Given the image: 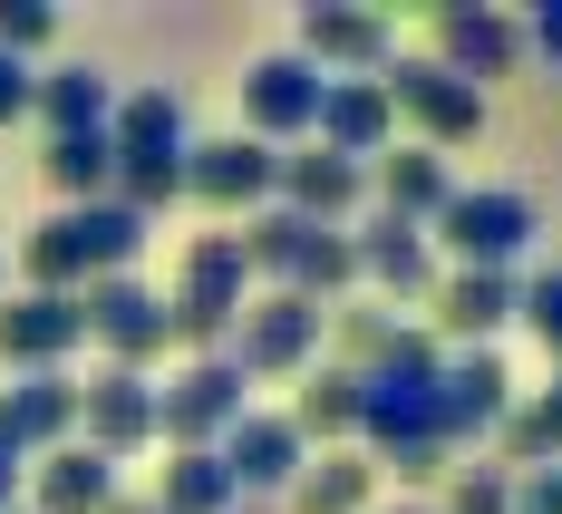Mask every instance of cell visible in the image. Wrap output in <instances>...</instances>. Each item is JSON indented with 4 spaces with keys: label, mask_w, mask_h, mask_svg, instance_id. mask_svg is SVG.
Instances as JSON below:
<instances>
[{
    "label": "cell",
    "mask_w": 562,
    "mask_h": 514,
    "mask_svg": "<svg viewBox=\"0 0 562 514\" xmlns=\"http://www.w3.org/2000/svg\"><path fill=\"white\" fill-rule=\"evenodd\" d=\"M437 369H447V349H437V331H397V349L359 379V447H369V466L379 476H397V485H427V476H447V407H437Z\"/></svg>",
    "instance_id": "cell-1"
},
{
    "label": "cell",
    "mask_w": 562,
    "mask_h": 514,
    "mask_svg": "<svg viewBox=\"0 0 562 514\" xmlns=\"http://www.w3.org/2000/svg\"><path fill=\"white\" fill-rule=\"evenodd\" d=\"M136 253H146V214H126L108 194V204H58L49 224H30L20 272H30V291H88V282H116Z\"/></svg>",
    "instance_id": "cell-2"
},
{
    "label": "cell",
    "mask_w": 562,
    "mask_h": 514,
    "mask_svg": "<svg viewBox=\"0 0 562 514\" xmlns=\"http://www.w3.org/2000/svg\"><path fill=\"white\" fill-rule=\"evenodd\" d=\"M175 340L194 359H224L233 321L252 311V262H243V233H194L184 243V272H175Z\"/></svg>",
    "instance_id": "cell-3"
},
{
    "label": "cell",
    "mask_w": 562,
    "mask_h": 514,
    "mask_svg": "<svg viewBox=\"0 0 562 514\" xmlns=\"http://www.w3.org/2000/svg\"><path fill=\"white\" fill-rule=\"evenodd\" d=\"M533 194H514V185H456L447 214L427 224V243H447L456 272H514V253L533 243Z\"/></svg>",
    "instance_id": "cell-4"
},
{
    "label": "cell",
    "mask_w": 562,
    "mask_h": 514,
    "mask_svg": "<svg viewBox=\"0 0 562 514\" xmlns=\"http://www.w3.org/2000/svg\"><path fill=\"white\" fill-rule=\"evenodd\" d=\"M321 331H330V311L321 301H301V291H262L243 321H233L224 359L243 379H291V369H311L321 359Z\"/></svg>",
    "instance_id": "cell-5"
},
{
    "label": "cell",
    "mask_w": 562,
    "mask_h": 514,
    "mask_svg": "<svg viewBox=\"0 0 562 514\" xmlns=\"http://www.w3.org/2000/svg\"><path fill=\"white\" fill-rule=\"evenodd\" d=\"M379 88H389V108L417 126V146H465V136H485V88H465L437 58H389Z\"/></svg>",
    "instance_id": "cell-6"
},
{
    "label": "cell",
    "mask_w": 562,
    "mask_h": 514,
    "mask_svg": "<svg viewBox=\"0 0 562 514\" xmlns=\"http://www.w3.org/2000/svg\"><path fill=\"white\" fill-rule=\"evenodd\" d=\"M243 407L252 399H243V369H233V359H184L166 389H156V437H166L175 457H184V447H224Z\"/></svg>",
    "instance_id": "cell-7"
},
{
    "label": "cell",
    "mask_w": 562,
    "mask_h": 514,
    "mask_svg": "<svg viewBox=\"0 0 562 514\" xmlns=\"http://www.w3.org/2000/svg\"><path fill=\"white\" fill-rule=\"evenodd\" d=\"M78 311H88V340L108 349V369H146V359H166V340H175L166 291H146L136 272L88 282V291H78Z\"/></svg>",
    "instance_id": "cell-8"
},
{
    "label": "cell",
    "mask_w": 562,
    "mask_h": 514,
    "mask_svg": "<svg viewBox=\"0 0 562 514\" xmlns=\"http://www.w3.org/2000/svg\"><path fill=\"white\" fill-rule=\"evenodd\" d=\"M184 194L214 204V214H262L281 194V146H262V136H204V146H184Z\"/></svg>",
    "instance_id": "cell-9"
},
{
    "label": "cell",
    "mask_w": 562,
    "mask_h": 514,
    "mask_svg": "<svg viewBox=\"0 0 562 514\" xmlns=\"http://www.w3.org/2000/svg\"><path fill=\"white\" fill-rule=\"evenodd\" d=\"M321 68L301 49H272L243 68V136H262V146H291V136H311L321 126Z\"/></svg>",
    "instance_id": "cell-10"
},
{
    "label": "cell",
    "mask_w": 562,
    "mask_h": 514,
    "mask_svg": "<svg viewBox=\"0 0 562 514\" xmlns=\"http://www.w3.org/2000/svg\"><path fill=\"white\" fill-rule=\"evenodd\" d=\"M214 457H224V476L243 485V505H281V495L301 485L311 447H301V427H291L281 407H243V417H233V437L214 447Z\"/></svg>",
    "instance_id": "cell-11"
},
{
    "label": "cell",
    "mask_w": 562,
    "mask_h": 514,
    "mask_svg": "<svg viewBox=\"0 0 562 514\" xmlns=\"http://www.w3.org/2000/svg\"><path fill=\"white\" fill-rule=\"evenodd\" d=\"M78 447H98L108 466H126L136 447H156V379H146V369H98V379H78Z\"/></svg>",
    "instance_id": "cell-12"
},
{
    "label": "cell",
    "mask_w": 562,
    "mask_h": 514,
    "mask_svg": "<svg viewBox=\"0 0 562 514\" xmlns=\"http://www.w3.org/2000/svg\"><path fill=\"white\" fill-rule=\"evenodd\" d=\"M88 340V311L78 291H10L0 301V369L40 379V369H68V349Z\"/></svg>",
    "instance_id": "cell-13"
},
{
    "label": "cell",
    "mask_w": 562,
    "mask_h": 514,
    "mask_svg": "<svg viewBox=\"0 0 562 514\" xmlns=\"http://www.w3.org/2000/svg\"><path fill=\"white\" fill-rule=\"evenodd\" d=\"M301 58H311L321 78H379L397 58V30L379 10H359V0H311V10H301Z\"/></svg>",
    "instance_id": "cell-14"
},
{
    "label": "cell",
    "mask_w": 562,
    "mask_h": 514,
    "mask_svg": "<svg viewBox=\"0 0 562 514\" xmlns=\"http://www.w3.org/2000/svg\"><path fill=\"white\" fill-rule=\"evenodd\" d=\"M58 447H78V379L68 369H40V379L0 389V457L40 466Z\"/></svg>",
    "instance_id": "cell-15"
},
{
    "label": "cell",
    "mask_w": 562,
    "mask_h": 514,
    "mask_svg": "<svg viewBox=\"0 0 562 514\" xmlns=\"http://www.w3.org/2000/svg\"><path fill=\"white\" fill-rule=\"evenodd\" d=\"M359 243V282H379V301H437V243H427V224H397V214H369V224L349 233Z\"/></svg>",
    "instance_id": "cell-16"
},
{
    "label": "cell",
    "mask_w": 562,
    "mask_h": 514,
    "mask_svg": "<svg viewBox=\"0 0 562 514\" xmlns=\"http://www.w3.org/2000/svg\"><path fill=\"white\" fill-rule=\"evenodd\" d=\"M514 58H524V20L485 10V0H447V10H437V68H456L465 88L514 78Z\"/></svg>",
    "instance_id": "cell-17"
},
{
    "label": "cell",
    "mask_w": 562,
    "mask_h": 514,
    "mask_svg": "<svg viewBox=\"0 0 562 514\" xmlns=\"http://www.w3.org/2000/svg\"><path fill=\"white\" fill-rule=\"evenodd\" d=\"M330 156H349V166H379L397 146V108H389V88L379 78H330L321 88V126H311Z\"/></svg>",
    "instance_id": "cell-18"
},
{
    "label": "cell",
    "mask_w": 562,
    "mask_h": 514,
    "mask_svg": "<svg viewBox=\"0 0 562 514\" xmlns=\"http://www.w3.org/2000/svg\"><path fill=\"white\" fill-rule=\"evenodd\" d=\"M437 407H447V447H465V437H495L514 417V379L495 349H456L447 369H437Z\"/></svg>",
    "instance_id": "cell-19"
},
{
    "label": "cell",
    "mask_w": 562,
    "mask_h": 514,
    "mask_svg": "<svg viewBox=\"0 0 562 514\" xmlns=\"http://www.w3.org/2000/svg\"><path fill=\"white\" fill-rule=\"evenodd\" d=\"M272 204H291L301 224H339L349 233V214L369 204V166H349L330 146H301V156H281V194Z\"/></svg>",
    "instance_id": "cell-20"
},
{
    "label": "cell",
    "mask_w": 562,
    "mask_h": 514,
    "mask_svg": "<svg viewBox=\"0 0 562 514\" xmlns=\"http://www.w3.org/2000/svg\"><path fill=\"white\" fill-rule=\"evenodd\" d=\"M369 194H379V214H397V224H437L456 194V175L437 146H389L379 166H369Z\"/></svg>",
    "instance_id": "cell-21"
},
{
    "label": "cell",
    "mask_w": 562,
    "mask_h": 514,
    "mask_svg": "<svg viewBox=\"0 0 562 514\" xmlns=\"http://www.w3.org/2000/svg\"><path fill=\"white\" fill-rule=\"evenodd\" d=\"M514 301H524L514 272H447L437 282V331L465 340V349H495V331L514 321Z\"/></svg>",
    "instance_id": "cell-22"
},
{
    "label": "cell",
    "mask_w": 562,
    "mask_h": 514,
    "mask_svg": "<svg viewBox=\"0 0 562 514\" xmlns=\"http://www.w3.org/2000/svg\"><path fill=\"white\" fill-rule=\"evenodd\" d=\"M126 485H116V466L98 447H58V457L30 466V514H108Z\"/></svg>",
    "instance_id": "cell-23"
},
{
    "label": "cell",
    "mask_w": 562,
    "mask_h": 514,
    "mask_svg": "<svg viewBox=\"0 0 562 514\" xmlns=\"http://www.w3.org/2000/svg\"><path fill=\"white\" fill-rule=\"evenodd\" d=\"M40 126L49 136H108V116H116V88H108V68H88V58H68V68H49L40 78Z\"/></svg>",
    "instance_id": "cell-24"
},
{
    "label": "cell",
    "mask_w": 562,
    "mask_h": 514,
    "mask_svg": "<svg viewBox=\"0 0 562 514\" xmlns=\"http://www.w3.org/2000/svg\"><path fill=\"white\" fill-rule=\"evenodd\" d=\"M108 146L116 156H184L194 136H184V98L175 88H126L108 116Z\"/></svg>",
    "instance_id": "cell-25"
},
{
    "label": "cell",
    "mask_w": 562,
    "mask_h": 514,
    "mask_svg": "<svg viewBox=\"0 0 562 514\" xmlns=\"http://www.w3.org/2000/svg\"><path fill=\"white\" fill-rule=\"evenodd\" d=\"M369 495H379V466L349 457V447H330V457L301 466V485L281 495V514H369Z\"/></svg>",
    "instance_id": "cell-26"
},
{
    "label": "cell",
    "mask_w": 562,
    "mask_h": 514,
    "mask_svg": "<svg viewBox=\"0 0 562 514\" xmlns=\"http://www.w3.org/2000/svg\"><path fill=\"white\" fill-rule=\"evenodd\" d=\"M281 417L301 427V447H321V457H330V447L359 437V379L330 359V369H311V379H301V407H281Z\"/></svg>",
    "instance_id": "cell-27"
},
{
    "label": "cell",
    "mask_w": 562,
    "mask_h": 514,
    "mask_svg": "<svg viewBox=\"0 0 562 514\" xmlns=\"http://www.w3.org/2000/svg\"><path fill=\"white\" fill-rule=\"evenodd\" d=\"M156 505H166V514H233V505H243V485L224 476L214 447H184V457H166V476H156Z\"/></svg>",
    "instance_id": "cell-28"
},
{
    "label": "cell",
    "mask_w": 562,
    "mask_h": 514,
    "mask_svg": "<svg viewBox=\"0 0 562 514\" xmlns=\"http://www.w3.org/2000/svg\"><path fill=\"white\" fill-rule=\"evenodd\" d=\"M495 447H505V466H562V369H553V389H533V399H514V417L495 427Z\"/></svg>",
    "instance_id": "cell-29"
},
{
    "label": "cell",
    "mask_w": 562,
    "mask_h": 514,
    "mask_svg": "<svg viewBox=\"0 0 562 514\" xmlns=\"http://www.w3.org/2000/svg\"><path fill=\"white\" fill-rule=\"evenodd\" d=\"M40 175H49L68 204H108V194H116V146H108V136H49Z\"/></svg>",
    "instance_id": "cell-30"
},
{
    "label": "cell",
    "mask_w": 562,
    "mask_h": 514,
    "mask_svg": "<svg viewBox=\"0 0 562 514\" xmlns=\"http://www.w3.org/2000/svg\"><path fill=\"white\" fill-rule=\"evenodd\" d=\"M330 321H339V369H349V379H369V369L397 349V331H407L389 301H359V311H330Z\"/></svg>",
    "instance_id": "cell-31"
},
{
    "label": "cell",
    "mask_w": 562,
    "mask_h": 514,
    "mask_svg": "<svg viewBox=\"0 0 562 514\" xmlns=\"http://www.w3.org/2000/svg\"><path fill=\"white\" fill-rule=\"evenodd\" d=\"M437 514H514V476L505 466H456V485H447Z\"/></svg>",
    "instance_id": "cell-32"
},
{
    "label": "cell",
    "mask_w": 562,
    "mask_h": 514,
    "mask_svg": "<svg viewBox=\"0 0 562 514\" xmlns=\"http://www.w3.org/2000/svg\"><path fill=\"white\" fill-rule=\"evenodd\" d=\"M514 321L553 349V369H562V272H533V282H524V301H514Z\"/></svg>",
    "instance_id": "cell-33"
},
{
    "label": "cell",
    "mask_w": 562,
    "mask_h": 514,
    "mask_svg": "<svg viewBox=\"0 0 562 514\" xmlns=\"http://www.w3.org/2000/svg\"><path fill=\"white\" fill-rule=\"evenodd\" d=\"M49 40H58V10H49V0H0V49H10V58L49 49Z\"/></svg>",
    "instance_id": "cell-34"
},
{
    "label": "cell",
    "mask_w": 562,
    "mask_h": 514,
    "mask_svg": "<svg viewBox=\"0 0 562 514\" xmlns=\"http://www.w3.org/2000/svg\"><path fill=\"white\" fill-rule=\"evenodd\" d=\"M30 108H40V78H30V58L0 49V126H20Z\"/></svg>",
    "instance_id": "cell-35"
},
{
    "label": "cell",
    "mask_w": 562,
    "mask_h": 514,
    "mask_svg": "<svg viewBox=\"0 0 562 514\" xmlns=\"http://www.w3.org/2000/svg\"><path fill=\"white\" fill-rule=\"evenodd\" d=\"M514 514H562V466H533V476H514Z\"/></svg>",
    "instance_id": "cell-36"
},
{
    "label": "cell",
    "mask_w": 562,
    "mask_h": 514,
    "mask_svg": "<svg viewBox=\"0 0 562 514\" xmlns=\"http://www.w3.org/2000/svg\"><path fill=\"white\" fill-rule=\"evenodd\" d=\"M524 49H533V58H543V68L562 78V0H543V10L524 20Z\"/></svg>",
    "instance_id": "cell-37"
},
{
    "label": "cell",
    "mask_w": 562,
    "mask_h": 514,
    "mask_svg": "<svg viewBox=\"0 0 562 514\" xmlns=\"http://www.w3.org/2000/svg\"><path fill=\"white\" fill-rule=\"evenodd\" d=\"M0 514H20V457H0Z\"/></svg>",
    "instance_id": "cell-38"
},
{
    "label": "cell",
    "mask_w": 562,
    "mask_h": 514,
    "mask_svg": "<svg viewBox=\"0 0 562 514\" xmlns=\"http://www.w3.org/2000/svg\"><path fill=\"white\" fill-rule=\"evenodd\" d=\"M108 514H166V505H156V495H116Z\"/></svg>",
    "instance_id": "cell-39"
},
{
    "label": "cell",
    "mask_w": 562,
    "mask_h": 514,
    "mask_svg": "<svg viewBox=\"0 0 562 514\" xmlns=\"http://www.w3.org/2000/svg\"><path fill=\"white\" fill-rule=\"evenodd\" d=\"M369 514H437V505H369Z\"/></svg>",
    "instance_id": "cell-40"
},
{
    "label": "cell",
    "mask_w": 562,
    "mask_h": 514,
    "mask_svg": "<svg viewBox=\"0 0 562 514\" xmlns=\"http://www.w3.org/2000/svg\"><path fill=\"white\" fill-rule=\"evenodd\" d=\"M233 514H281V505H233Z\"/></svg>",
    "instance_id": "cell-41"
}]
</instances>
